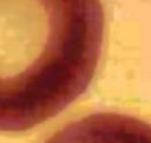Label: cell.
Wrapping results in <instances>:
<instances>
[{"mask_svg":"<svg viewBox=\"0 0 151 143\" xmlns=\"http://www.w3.org/2000/svg\"><path fill=\"white\" fill-rule=\"evenodd\" d=\"M44 143H151V124L131 115L98 112L68 123Z\"/></svg>","mask_w":151,"mask_h":143,"instance_id":"2","label":"cell"},{"mask_svg":"<svg viewBox=\"0 0 151 143\" xmlns=\"http://www.w3.org/2000/svg\"><path fill=\"white\" fill-rule=\"evenodd\" d=\"M103 35L102 0H0V132L27 131L75 102Z\"/></svg>","mask_w":151,"mask_h":143,"instance_id":"1","label":"cell"}]
</instances>
